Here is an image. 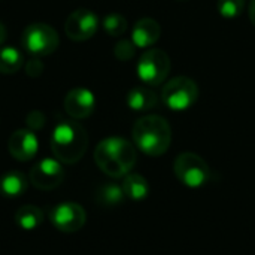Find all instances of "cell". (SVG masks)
<instances>
[{"label": "cell", "mask_w": 255, "mask_h": 255, "mask_svg": "<svg viewBox=\"0 0 255 255\" xmlns=\"http://www.w3.org/2000/svg\"><path fill=\"white\" fill-rule=\"evenodd\" d=\"M126 102L131 111L142 112V111L154 109L158 103V96L154 90L140 85V87H134L128 91Z\"/></svg>", "instance_id": "15"}, {"label": "cell", "mask_w": 255, "mask_h": 255, "mask_svg": "<svg viewBox=\"0 0 255 255\" xmlns=\"http://www.w3.org/2000/svg\"><path fill=\"white\" fill-rule=\"evenodd\" d=\"M9 154L18 160V161H30L34 158L39 149V140L37 136L33 133V130L28 128H19L12 133L7 142Z\"/></svg>", "instance_id": "11"}, {"label": "cell", "mask_w": 255, "mask_h": 255, "mask_svg": "<svg viewBox=\"0 0 255 255\" xmlns=\"http://www.w3.org/2000/svg\"><path fill=\"white\" fill-rule=\"evenodd\" d=\"M99 28V16L90 9L73 10L64 24L66 36L75 42H84L91 39Z\"/></svg>", "instance_id": "10"}, {"label": "cell", "mask_w": 255, "mask_h": 255, "mask_svg": "<svg viewBox=\"0 0 255 255\" xmlns=\"http://www.w3.org/2000/svg\"><path fill=\"white\" fill-rule=\"evenodd\" d=\"M170 58L169 55L158 48L148 49L142 54L137 61L136 72L139 79L148 87H157L163 84L170 72Z\"/></svg>", "instance_id": "7"}, {"label": "cell", "mask_w": 255, "mask_h": 255, "mask_svg": "<svg viewBox=\"0 0 255 255\" xmlns=\"http://www.w3.org/2000/svg\"><path fill=\"white\" fill-rule=\"evenodd\" d=\"M181 1H182V0H181Z\"/></svg>", "instance_id": "27"}, {"label": "cell", "mask_w": 255, "mask_h": 255, "mask_svg": "<svg viewBox=\"0 0 255 255\" xmlns=\"http://www.w3.org/2000/svg\"><path fill=\"white\" fill-rule=\"evenodd\" d=\"M123 191L124 196L130 200H145L149 194V184L148 181L139 173H128L124 176L123 181Z\"/></svg>", "instance_id": "16"}, {"label": "cell", "mask_w": 255, "mask_h": 255, "mask_svg": "<svg viewBox=\"0 0 255 255\" xmlns=\"http://www.w3.org/2000/svg\"><path fill=\"white\" fill-rule=\"evenodd\" d=\"M103 28L112 37L123 36L127 30V19L121 13H109L103 18Z\"/></svg>", "instance_id": "20"}, {"label": "cell", "mask_w": 255, "mask_h": 255, "mask_svg": "<svg viewBox=\"0 0 255 255\" xmlns=\"http://www.w3.org/2000/svg\"><path fill=\"white\" fill-rule=\"evenodd\" d=\"M64 179V170L57 158H43L37 161L28 175V181L37 190L51 191L55 190Z\"/></svg>", "instance_id": "9"}, {"label": "cell", "mask_w": 255, "mask_h": 255, "mask_svg": "<svg viewBox=\"0 0 255 255\" xmlns=\"http://www.w3.org/2000/svg\"><path fill=\"white\" fill-rule=\"evenodd\" d=\"M124 191L123 187L117 185V184H103L102 187L97 188L96 191V200L97 203H100L102 206H117L124 200Z\"/></svg>", "instance_id": "19"}, {"label": "cell", "mask_w": 255, "mask_h": 255, "mask_svg": "<svg viewBox=\"0 0 255 255\" xmlns=\"http://www.w3.org/2000/svg\"><path fill=\"white\" fill-rule=\"evenodd\" d=\"M43 63L39 60V57H33L31 60H28L27 63H25V73L28 75V76H31V78H37V76H40L42 75V72H43Z\"/></svg>", "instance_id": "23"}, {"label": "cell", "mask_w": 255, "mask_h": 255, "mask_svg": "<svg viewBox=\"0 0 255 255\" xmlns=\"http://www.w3.org/2000/svg\"><path fill=\"white\" fill-rule=\"evenodd\" d=\"M22 48L33 57H45L52 52L60 45V39L57 31L45 24V22H34L28 24L21 36Z\"/></svg>", "instance_id": "4"}, {"label": "cell", "mask_w": 255, "mask_h": 255, "mask_svg": "<svg viewBox=\"0 0 255 255\" xmlns=\"http://www.w3.org/2000/svg\"><path fill=\"white\" fill-rule=\"evenodd\" d=\"M199 99V87L188 76H176L164 84L161 90L163 103L176 112L190 109Z\"/></svg>", "instance_id": "5"}, {"label": "cell", "mask_w": 255, "mask_h": 255, "mask_svg": "<svg viewBox=\"0 0 255 255\" xmlns=\"http://www.w3.org/2000/svg\"><path fill=\"white\" fill-rule=\"evenodd\" d=\"M114 54L120 61H128L134 57L136 54V45L133 43V40L128 39H123L120 40L115 48H114Z\"/></svg>", "instance_id": "22"}, {"label": "cell", "mask_w": 255, "mask_h": 255, "mask_svg": "<svg viewBox=\"0 0 255 255\" xmlns=\"http://www.w3.org/2000/svg\"><path fill=\"white\" fill-rule=\"evenodd\" d=\"M52 226L63 233H75L85 226V209L75 202H63L55 205L49 212Z\"/></svg>", "instance_id": "8"}, {"label": "cell", "mask_w": 255, "mask_h": 255, "mask_svg": "<svg viewBox=\"0 0 255 255\" xmlns=\"http://www.w3.org/2000/svg\"><path fill=\"white\" fill-rule=\"evenodd\" d=\"M96 108V97L87 88H73L66 94L64 109L75 120L88 118Z\"/></svg>", "instance_id": "12"}, {"label": "cell", "mask_w": 255, "mask_h": 255, "mask_svg": "<svg viewBox=\"0 0 255 255\" xmlns=\"http://www.w3.org/2000/svg\"><path fill=\"white\" fill-rule=\"evenodd\" d=\"M218 12L224 18H236L244 12L245 0H218Z\"/></svg>", "instance_id": "21"}, {"label": "cell", "mask_w": 255, "mask_h": 255, "mask_svg": "<svg viewBox=\"0 0 255 255\" xmlns=\"http://www.w3.org/2000/svg\"><path fill=\"white\" fill-rule=\"evenodd\" d=\"M173 170L181 184L188 188H200L209 181V166L196 152H182L176 157Z\"/></svg>", "instance_id": "6"}, {"label": "cell", "mask_w": 255, "mask_h": 255, "mask_svg": "<svg viewBox=\"0 0 255 255\" xmlns=\"http://www.w3.org/2000/svg\"><path fill=\"white\" fill-rule=\"evenodd\" d=\"M24 64L22 54L15 46H1L0 48V73L10 75L18 72Z\"/></svg>", "instance_id": "18"}, {"label": "cell", "mask_w": 255, "mask_h": 255, "mask_svg": "<svg viewBox=\"0 0 255 255\" xmlns=\"http://www.w3.org/2000/svg\"><path fill=\"white\" fill-rule=\"evenodd\" d=\"M250 19L255 25V0H251L250 3Z\"/></svg>", "instance_id": "26"}, {"label": "cell", "mask_w": 255, "mask_h": 255, "mask_svg": "<svg viewBox=\"0 0 255 255\" xmlns=\"http://www.w3.org/2000/svg\"><path fill=\"white\" fill-rule=\"evenodd\" d=\"M28 179L19 170H10L0 176V194L6 199H16L27 191Z\"/></svg>", "instance_id": "14"}, {"label": "cell", "mask_w": 255, "mask_h": 255, "mask_svg": "<svg viewBox=\"0 0 255 255\" xmlns=\"http://www.w3.org/2000/svg\"><path fill=\"white\" fill-rule=\"evenodd\" d=\"M99 169L111 178H124L136 164L137 154L133 143L127 139L112 136L103 139L94 151Z\"/></svg>", "instance_id": "1"}, {"label": "cell", "mask_w": 255, "mask_h": 255, "mask_svg": "<svg viewBox=\"0 0 255 255\" xmlns=\"http://www.w3.org/2000/svg\"><path fill=\"white\" fill-rule=\"evenodd\" d=\"M133 142L146 155H163L172 143V128L166 118L160 115H146L133 126Z\"/></svg>", "instance_id": "2"}, {"label": "cell", "mask_w": 255, "mask_h": 255, "mask_svg": "<svg viewBox=\"0 0 255 255\" xmlns=\"http://www.w3.org/2000/svg\"><path fill=\"white\" fill-rule=\"evenodd\" d=\"M161 36L160 24L152 18L139 19L131 31V40L136 48H149L152 46Z\"/></svg>", "instance_id": "13"}, {"label": "cell", "mask_w": 255, "mask_h": 255, "mask_svg": "<svg viewBox=\"0 0 255 255\" xmlns=\"http://www.w3.org/2000/svg\"><path fill=\"white\" fill-rule=\"evenodd\" d=\"M15 223L22 230H34L43 223V212L34 205H24L16 211Z\"/></svg>", "instance_id": "17"}, {"label": "cell", "mask_w": 255, "mask_h": 255, "mask_svg": "<svg viewBox=\"0 0 255 255\" xmlns=\"http://www.w3.org/2000/svg\"><path fill=\"white\" fill-rule=\"evenodd\" d=\"M88 148V134L76 121H61L55 126L51 136L54 157L64 164L78 163Z\"/></svg>", "instance_id": "3"}, {"label": "cell", "mask_w": 255, "mask_h": 255, "mask_svg": "<svg viewBox=\"0 0 255 255\" xmlns=\"http://www.w3.org/2000/svg\"><path fill=\"white\" fill-rule=\"evenodd\" d=\"M45 124V117L39 112V111H33L28 114L27 117V126L31 130H40Z\"/></svg>", "instance_id": "24"}, {"label": "cell", "mask_w": 255, "mask_h": 255, "mask_svg": "<svg viewBox=\"0 0 255 255\" xmlns=\"http://www.w3.org/2000/svg\"><path fill=\"white\" fill-rule=\"evenodd\" d=\"M6 37H7V31H6V27L0 22V46L4 43V40H6Z\"/></svg>", "instance_id": "25"}]
</instances>
